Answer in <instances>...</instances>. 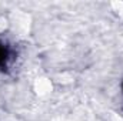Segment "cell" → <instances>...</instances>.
Returning a JSON list of instances; mask_svg holds the SVG:
<instances>
[{"label": "cell", "mask_w": 123, "mask_h": 121, "mask_svg": "<svg viewBox=\"0 0 123 121\" xmlns=\"http://www.w3.org/2000/svg\"><path fill=\"white\" fill-rule=\"evenodd\" d=\"M122 90H123V84H122Z\"/></svg>", "instance_id": "2"}, {"label": "cell", "mask_w": 123, "mask_h": 121, "mask_svg": "<svg viewBox=\"0 0 123 121\" xmlns=\"http://www.w3.org/2000/svg\"><path fill=\"white\" fill-rule=\"evenodd\" d=\"M9 49L0 41V68H6L7 67V61H9Z\"/></svg>", "instance_id": "1"}]
</instances>
